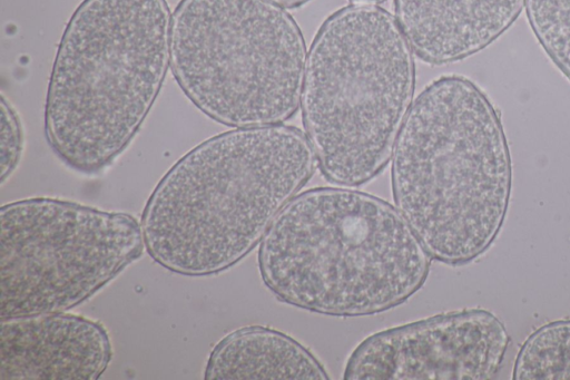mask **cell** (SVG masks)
<instances>
[{"label":"cell","instance_id":"52a82bcc","mask_svg":"<svg viewBox=\"0 0 570 380\" xmlns=\"http://www.w3.org/2000/svg\"><path fill=\"white\" fill-rule=\"evenodd\" d=\"M145 249L131 215L49 197L0 210V318L65 312Z\"/></svg>","mask_w":570,"mask_h":380},{"label":"cell","instance_id":"7c38bea8","mask_svg":"<svg viewBox=\"0 0 570 380\" xmlns=\"http://www.w3.org/2000/svg\"><path fill=\"white\" fill-rule=\"evenodd\" d=\"M514 380H570V320L549 322L522 344Z\"/></svg>","mask_w":570,"mask_h":380},{"label":"cell","instance_id":"5bb4252c","mask_svg":"<svg viewBox=\"0 0 570 380\" xmlns=\"http://www.w3.org/2000/svg\"><path fill=\"white\" fill-rule=\"evenodd\" d=\"M0 133V181L3 184L18 166L23 147V133L19 116L4 96L1 97Z\"/></svg>","mask_w":570,"mask_h":380},{"label":"cell","instance_id":"9a60e30c","mask_svg":"<svg viewBox=\"0 0 570 380\" xmlns=\"http://www.w3.org/2000/svg\"><path fill=\"white\" fill-rule=\"evenodd\" d=\"M282 8H285V9H296V8H299L304 4H306L307 2H309L311 0H268Z\"/></svg>","mask_w":570,"mask_h":380},{"label":"cell","instance_id":"8992f818","mask_svg":"<svg viewBox=\"0 0 570 380\" xmlns=\"http://www.w3.org/2000/svg\"><path fill=\"white\" fill-rule=\"evenodd\" d=\"M306 59L298 25L268 0H180L171 16L177 84L200 111L229 127L292 118Z\"/></svg>","mask_w":570,"mask_h":380},{"label":"cell","instance_id":"277c9868","mask_svg":"<svg viewBox=\"0 0 570 380\" xmlns=\"http://www.w3.org/2000/svg\"><path fill=\"white\" fill-rule=\"evenodd\" d=\"M165 0H83L53 61L47 140L70 168L107 167L139 130L170 66Z\"/></svg>","mask_w":570,"mask_h":380},{"label":"cell","instance_id":"4fadbf2b","mask_svg":"<svg viewBox=\"0 0 570 380\" xmlns=\"http://www.w3.org/2000/svg\"><path fill=\"white\" fill-rule=\"evenodd\" d=\"M525 9L539 43L570 80V0H525Z\"/></svg>","mask_w":570,"mask_h":380},{"label":"cell","instance_id":"5b68a950","mask_svg":"<svg viewBox=\"0 0 570 380\" xmlns=\"http://www.w3.org/2000/svg\"><path fill=\"white\" fill-rule=\"evenodd\" d=\"M414 90L413 50L387 10L353 3L327 17L307 53L301 99L322 175L355 187L382 173Z\"/></svg>","mask_w":570,"mask_h":380},{"label":"cell","instance_id":"3957f363","mask_svg":"<svg viewBox=\"0 0 570 380\" xmlns=\"http://www.w3.org/2000/svg\"><path fill=\"white\" fill-rule=\"evenodd\" d=\"M258 269L281 301L311 312H384L424 284L431 264L413 230L386 201L340 187L296 195L263 237Z\"/></svg>","mask_w":570,"mask_h":380},{"label":"cell","instance_id":"9c48e42d","mask_svg":"<svg viewBox=\"0 0 570 380\" xmlns=\"http://www.w3.org/2000/svg\"><path fill=\"white\" fill-rule=\"evenodd\" d=\"M112 355L98 322L56 312L0 321L1 380H96Z\"/></svg>","mask_w":570,"mask_h":380},{"label":"cell","instance_id":"7a4b0ae2","mask_svg":"<svg viewBox=\"0 0 570 380\" xmlns=\"http://www.w3.org/2000/svg\"><path fill=\"white\" fill-rule=\"evenodd\" d=\"M511 181L508 142L485 94L459 75L430 82L399 134L391 185L431 259L461 265L484 253L504 222Z\"/></svg>","mask_w":570,"mask_h":380},{"label":"cell","instance_id":"6da1fadb","mask_svg":"<svg viewBox=\"0 0 570 380\" xmlns=\"http://www.w3.org/2000/svg\"><path fill=\"white\" fill-rule=\"evenodd\" d=\"M314 152L298 128H235L185 154L141 215L145 249L187 276L219 273L245 257L311 179Z\"/></svg>","mask_w":570,"mask_h":380},{"label":"cell","instance_id":"30bf717a","mask_svg":"<svg viewBox=\"0 0 570 380\" xmlns=\"http://www.w3.org/2000/svg\"><path fill=\"white\" fill-rule=\"evenodd\" d=\"M395 18L413 52L443 66L492 43L517 20L525 0H394Z\"/></svg>","mask_w":570,"mask_h":380},{"label":"cell","instance_id":"8fae6325","mask_svg":"<svg viewBox=\"0 0 570 380\" xmlns=\"http://www.w3.org/2000/svg\"><path fill=\"white\" fill-rule=\"evenodd\" d=\"M204 378L325 380L328 374L292 337L275 329L252 325L235 330L215 345Z\"/></svg>","mask_w":570,"mask_h":380},{"label":"cell","instance_id":"2e32d148","mask_svg":"<svg viewBox=\"0 0 570 380\" xmlns=\"http://www.w3.org/2000/svg\"><path fill=\"white\" fill-rule=\"evenodd\" d=\"M350 1L355 4H376L377 6L379 3H383L386 0H350Z\"/></svg>","mask_w":570,"mask_h":380},{"label":"cell","instance_id":"ba28073f","mask_svg":"<svg viewBox=\"0 0 570 380\" xmlns=\"http://www.w3.org/2000/svg\"><path fill=\"white\" fill-rule=\"evenodd\" d=\"M510 338L491 312L466 309L376 332L350 355L343 378L487 380Z\"/></svg>","mask_w":570,"mask_h":380}]
</instances>
